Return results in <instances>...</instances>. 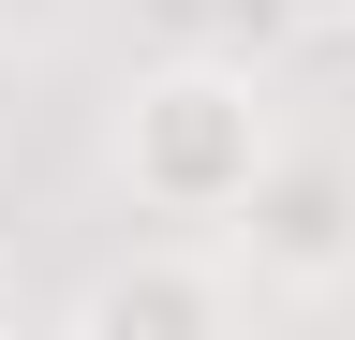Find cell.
<instances>
[{
  "mask_svg": "<svg viewBox=\"0 0 355 340\" xmlns=\"http://www.w3.org/2000/svg\"><path fill=\"white\" fill-rule=\"evenodd\" d=\"M237 311H266V296H252L237 251L193 237V222H163L148 251H119V267H89V281L60 296L74 340H207V325H237Z\"/></svg>",
  "mask_w": 355,
  "mask_h": 340,
  "instance_id": "3",
  "label": "cell"
},
{
  "mask_svg": "<svg viewBox=\"0 0 355 340\" xmlns=\"http://www.w3.org/2000/svg\"><path fill=\"white\" fill-rule=\"evenodd\" d=\"M222 251L252 267L266 311H326V296H355V148H282L266 193L222 222Z\"/></svg>",
  "mask_w": 355,
  "mask_h": 340,
  "instance_id": "2",
  "label": "cell"
},
{
  "mask_svg": "<svg viewBox=\"0 0 355 340\" xmlns=\"http://www.w3.org/2000/svg\"><path fill=\"white\" fill-rule=\"evenodd\" d=\"M0 325H30V267H15V251H0Z\"/></svg>",
  "mask_w": 355,
  "mask_h": 340,
  "instance_id": "5",
  "label": "cell"
},
{
  "mask_svg": "<svg viewBox=\"0 0 355 340\" xmlns=\"http://www.w3.org/2000/svg\"><path fill=\"white\" fill-rule=\"evenodd\" d=\"M252 45H355V0H222Z\"/></svg>",
  "mask_w": 355,
  "mask_h": 340,
  "instance_id": "4",
  "label": "cell"
},
{
  "mask_svg": "<svg viewBox=\"0 0 355 340\" xmlns=\"http://www.w3.org/2000/svg\"><path fill=\"white\" fill-rule=\"evenodd\" d=\"M282 148H296L282 134V89H266L252 60H222V45H178V60H148L104 104V178L148 207V222H193V237L237 222Z\"/></svg>",
  "mask_w": 355,
  "mask_h": 340,
  "instance_id": "1",
  "label": "cell"
}]
</instances>
